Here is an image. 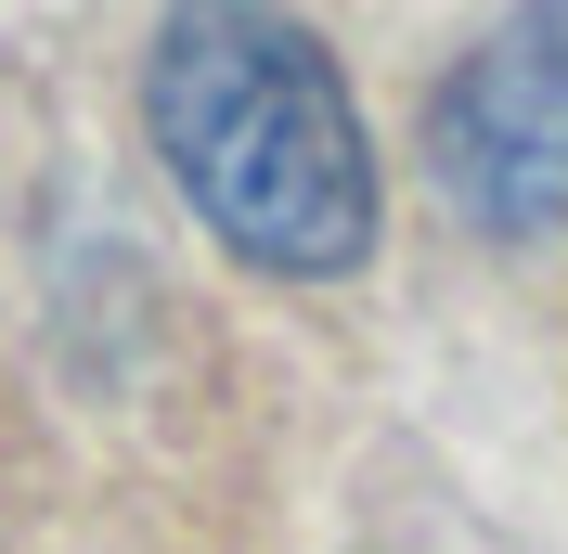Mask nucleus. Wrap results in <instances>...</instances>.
Returning <instances> with one entry per match:
<instances>
[{"label":"nucleus","mask_w":568,"mask_h":554,"mask_svg":"<svg viewBox=\"0 0 568 554\" xmlns=\"http://www.w3.org/2000/svg\"><path fill=\"white\" fill-rule=\"evenodd\" d=\"M426 168H439V207L465 233L530 245L568 219V13H517L439 78Z\"/></svg>","instance_id":"obj_2"},{"label":"nucleus","mask_w":568,"mask_h":554,"mask_svg":"<svg viewBox=\"0 0 568 554\" xmlns=\"http://www.w3.org/2000/svg\"><path fill=\"white\" fill-rule=\"evenodd\" d=\"M155 155L194 194L246 271L336 284L375 258V142L349 116V78L284 13H169L142 52Z\"/></svg>","instance_id":"obj_1"}]
</instances>
